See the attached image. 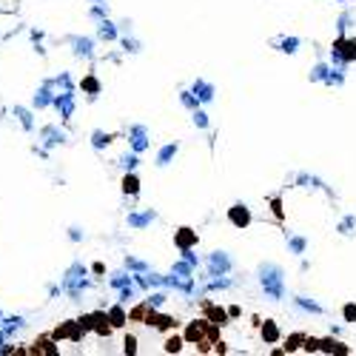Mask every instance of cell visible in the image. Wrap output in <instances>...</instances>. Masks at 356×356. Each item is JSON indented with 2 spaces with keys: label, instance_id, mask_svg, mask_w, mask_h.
I'll use <instances>...</instances> for the list:
<instances>
[{
  "label": "cell",
  "instance_id": "obj_11",
  "mask_svg": "<svg viewBox=\"0 0 356 356\" xmlns=\"http://www.w3.org/2000/svg\"><path fill=\"white\" fill-rule=\"evenodd\" d=\"M336 49H342V57H345V60H354L356 57V43L354 40H339Z\"/></svg>",
  "mask_w": 356,
  "mask_h": 356
},
{
  "label": "cell",
  "instance_id": "obj_27",
  "mask_svg": "<svg viewBox=\"0 0 356 356\" xmlns=\"http://www.w3.org/2000/svg\"><path fill=\"white\" fill-rule=\"evenodd\" d=\"M171 154H174V146H168L165 151H162V154H160V162H165L168 157H171Z\"/></svg>",
  "mask_w": 356,
  "mask_h": 356
},
{
  "label": "cell",
  "instance_id": "obj_2",
  "mask_svg": "<svg viewBox=\"0 0 356 356\" xmlns=\"http://www.w3.org/2000/svg\"><path fill=\"white\" fill-rule=\"evenodd\" d=\"M29 354L32 356H57V345H54L51 336H40V339L29 348Z\"/></svg>",
  "mask_w": 356,
  "mask_h": 356
},
{
  "label": "cell",
  "instance_id": "obj_4",
  "mask_svg": "<svg viewBox=\"0 0 356 356\" xmlns=\"http://www.w3.org/2000/svg\"><path fill=\"white\" fill-rule=\"evenodd\" d=\"M54 106H57L60 117H63V120H68V117H71V111H74V94H71V91L57 94V97H54Z\"/></svg>",
  "mask_w": 356,
  "mask_h": 356
},
{
  "label": "cell",
  "instance_id": "obj_28",
  "mask_svg": "<svg viewBox=\"0 0 356 356\" xmlns=\"http://www.w3.org/2000/svg\"><path fill=\"white\" fill-rule=\"evenodd\" d=\"M0 322H3V311H0Z\"/></svg>",
  "mask_w": 356,
  "mask_h": 356
},
{
  "label": "cell",
  "instance_id": "obj_25",
  "mask_svg": "<svg viewBox=\"0 0 356 356\" xmlns=\"http://www.w3.org/2000/svg\"><path fill=\"white\" fill-rule=\"evenodd\" d=\"M305 351H319V339H305Z\"/></svg>",
  "mask_w": 356,
  "mask_h": 356
},
{
  "label": "cell",
  "instance_id": "obj_1",
  "mask_svg": "<svg viewBox=\"0 0 356 356\" xmlns=\"http://www.w3.org/2000/svg\"><path fill=\"white\" fill-rule=\"evenodd\" d=\"M185 339L188 342H197L200 345V351H208V345H217V331L208 328V322H191L188 325V331H185Z\"/></svg>",
  "mask_w": 356,
  "mask_h": 356
},
{
  "label": "cell",
  "instance_id": "obj_22",
  "mask_svg": "<svg viewBox=\"0 0 356 356\" xmlns=\"http://www.w3.org/2000/svg\"><path fill=\"white\" fill-rule=\"evenodd\" d=\"M91 51V43L89 40H77V54H89Z\"/></svg>",
  "mask_w": 356,
  "mask_h": 356
},
{
  "label": "cell",
  "instance_id": "obj_12",
  "mask_svg": "<svg viewBox=\"0 0 356 356\" xmlns=\"http://www.w3.org/2000/svg\"><path fill=\"white\" fill-rule=\"evenodd\" d=\"M109 322H111L114 328L126 325V311H123V308H111V311H109Z\"/></svg>",
  "mask_w": 356,
  "mask_h": 356
},
{
  "label": "cell",
  "instance_id": "obj_5",
  "mask_svg": "<svg viewBox=\"0 0 356 356\" xmlns=\"http://www.w3.org/2000/svg\"><path fill=\"white\" fill-rule=\"evenodd\" d=\"M23 325H26V319H23V316H3V322H0V331H3V334L12 339L17 331L23 328Z\"/></svg>",
  "mask_w": 356,
  "mask_h": 356
},
{
  "label": "cell",
  "instance_id": "obj_24",
  "mask_svg": "<svg viewBox=\"0 0 356 356\" xmlns=\"http://www.w3.org/2000/svg\"><path fill=\"white\" fill-rule=\"evenodd\" d=\"M345 319H351V322L356 319V305H348V308H345Z\"/></svg>",
  "mask_w": 356,
  "mask_h": 356
},
{
  "label": "cell",
  "instance_id": "obj_14",
  "mask_svg": "<svg viewBox=\"0 0 356 356\" xmlns=\"http://www.w3.org/2000/svg\"><path fill=\"white\" fill-rule=\"evenodd\" d=\"M177 243L182 245V248H188L191 243H197V237L191 234V231H188V228H182V231H179V237H177Z\"/></svg>",
  "mask_w": 356,
  "mask_h": 356
},
{
  "label": "cell",
  "instance_id": "obj_20",
  "mask_svg": "<svg viewBox=\"0 0 356 356\" xmlns=\"http://www.w3.org/2000/svg\"><path fill=\"white\" fill-rule=\"evenodd\" d=\"M262 334H265V339H268V342H274V339H276V328H274V322H265V331H262Z\"/></svg>",
  "mask_w": 356,
  "mask_h": 356
},
{
  "label": "cell",
  "instance_id": "obj_3",
  "mask_svg": "<svg viewBox=\"0 0 356 356\" xmlns=\"http://www.w3.org/2000/svg\"><path fill=\"white\" fill-rule=\"evenodd\" d=\"M114 325L109 322V313H103V311H97V313H91V331L97 334V336H109L111 334Z\"/></svg>",
  "mask_w": 356,
  "mask_h": 356
},
{
  "label": "cell",
  "instance_id": "obj_18",
  "mask_svg": "<svg viewBox=\"0 0 356 356\" xmlns=\"http://www.w3.org/2000/svg\"><path fill=\"white\" fill-rule=\"evenodd\" d=\"M179 348H182V339H179V336H171V339L165 342V351H168V354H177Z\"/></svg>",
  "mask_w": 356,
  "mask_h": 356
},
{
  "label": "cell",
  "instance_id": "obj_8",
  "mask_svg": "<svg viewBox=\"0 0 356 356\" xmlns=\"http://www.w3.org/2000/svg\"><path fill=\"white\" fill-rule=\"evenodd\" d=\"M231 222H234V225H240V228H245L248 222H251V214H248L243 205H237V208H231Z\"/></svg>",
  "mask_w": 356,
  "mask_h": 356
},
{
  "label": "cell",
  "instance_id": "obj_19",
  "mask_svg": "<svg viewBox=\"0 0 356 356\" xmlns=\"http://www.w3.org/2000/svg\"><path fill=\"white\" fill-rule=\"evenodd\" d=\"M109 140H111L109 134H103V131H97V134H94V148H103L106 143H109Z\"/></svg>",
  "mask_w": 356,
  "mask_h": 356
},
{
  "label": "cell",
  "instance_id": "obj_6",
  "mask_svg": "<svg viewBox=\"0 0 356 356\" xmlns=\"http://www.w3.org/2000/svg\"><path fill=\"white\" fill-rule=\"evenodd\" d=\"M49 103H54V97H51V83H43L37 89V94H34V109H46Z\"/></svg>",
  "mask_w": 356,
  "mask_h": 356
},
{
  "label": "cell",
  "instance_id": "obj_7",
  "mask_svg": "<svg viewBox=\"0 0 356 356\" xmlns=\"http://www.w3.org/2000/svg\"><path fill=\"white\" fill-rule=\"evenodd\" d=\"M12 114L17 117V123H20V126H23L26 131H32V129H34V120H32V111H29V109H23V106H15V109H12Z\"/></svg>",
  "mask_w": 356,
  "mask_h": 356
},
{
  "label": "cell",
  "instance_id": "obj_26",
  "mask_svg": "<svg viewBox=\"0 0 356 356\" xmlns=\"http://www.w3.org/2000/svg\"><path fill=\"white\" fill-rule=\"evenodd\" d=\"M100 32H103V37H114V29H111V23H103V29H100Z\"/></svg>",
  "mask_w": 356,
  "mask_h": 356
},
{
  "label": "cell",
  "instance_id": "obj_17",
  "mask_svg": "<svg viewBox=\"0 0 356 356\" xmlns=\"http://www.w3.org/2000/svg\"><path fill=\"white\" fill-rule=\"evenodd\" d=\"M80 86L86 89V91H91V94H97V91H100V83L94 80V77H86V80H83Z\"/></svg>",
  "mask_w": 356,
  "mask_h": 356
},
{
  "label": "cell",
  "instance_id": "obj_10",
  "mask_svg": "<svg viewBox=\"0 0 356 356\" xmlns=\"http://www.w3.org/2000/svg\"><path fill=\"white\" fill-rule=\"evenodd\" d=\"M129 316L134 319V322H148V316H151V305H137Z\"/></svg>",
  "mask_w": 356,
  "mask_h": 356
},
{
  "label": "cell",
  "instance_id": "obj_9",
  "mask_svg": "<svg viewBox=\"0 0 356 356\" xmlns=\"http://www.w3.org/2000/svg\"><path fill=\"white\" fill-rule=\"evenodd\" d=\"M40 137H43V143H46V146H57V143H63V134H57V129H51V126H46V129L40 131Z\"/></svg>",
  "mask_w": 356,
  "mask_h": 356
},
{
  "label": "cell",
  "instance_id": "obj_15",
  "mask_svg": "<svg viewBox=\"0 0 356 356\" xmlns=\"http://www.w3.org/2000/svg\"><path fill=\"white\" fill-rule=\"evenodd\" d=\"M319 348L322 351H328V354H334V351H339V354H345L348 348H342L339 342H334V339H325V342H319Z\"/></svg>",
  "mask_w": 356,
  "mask_h": 356
},
{
  "label": "cell",
  "instance_id": "obj_23",
  "mask_svg": "<svg viewBox=\"0 0 356 356\" xmlns=\"http://www.w3.org/2000/svg\"><path fill=\"white\" fill-rule=\"evenodd\" d=\"M126 354H137V339L134 336H126Z\"/></svg>",
  "mask_w": 356,
  "mask_h": 356
},
{
  "label": "cell",
  "instance_id": "obj_13",
  "mask_svg": "<svg viewBox=\"0 0 356 356\" xmlns=\"http://www.w3.org/2000/svg\"><path fill=\"white\" fill-rule=\"evenodd\" d=\"M123 191H126V194H137V191H140V182H137L134 174H126V177H123Z\"/></svg>",
  "mask_w": 356,
  "mask_h": 356
},
{
  "label": "cell",
  "instance_id": "obj_21",
  "mask_svg": "<svg viewBox=\"0 0 356 356\" xmlns=\"http://www.w3.org/2000/svg\"><path fill=\"white\" fill-rule=\"evenodd\" d=\"M305 339V336H302V334H293L291 339H288V345H285V348H288V351H293V348H299V342Z\"/></svg>",
  "mask_w": 356,
  "mask_h": 356
},
{
  "label": "cell",
  "instance_id": "obj_16",
  "mask_svg": "<svg viewBox=\"0 0 356 356\" xmlns=\"http://www.w3.org/2000/svg\"><path fill=\"white\" fill-rule=\"evenodd\" d=\"M208 316L214 319V325H222V322H225V311H220V308H208Z\"/></svg>",
  "mask_w": 356,
  "mask_h": 356
}]
</instances>
